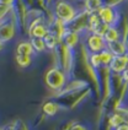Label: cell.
I'll list each match as a JSON object with an SVG mask.
<instances>
[{
	"label": "cell",
	"instance_id": "6",
	"mask_svg": "<svg viewBox=\"0 0 128 130\" xmlns=\"http://www.w3.org/2000/svg\"><path fill=\"white\" fill-rule=\"evenodd\" d=\"M49 32V28L40 21H35L30 26L29 33L31 38H44L46 35Z\"/></svg>",
	"mask_w": 128,
	"mask_h": 130
},
{
	"label": "cell",
	"instance_id": "14",
	"mask_svg": "<svg viewBox=\"0 0 128 130\" xmlns=\"http://www.w3.org/2000/svg\"><path fill=\"white\" fill-rule=\"evenodd\" d=\"M84 6L87 14L90 12H96L100 7L102 6L101 0H84Z\"/></svg>",
	"mask_w": 128,
	"mask_h": 130
},
{
	"label": "cell",
	"instance_id": "22",
	"mask_svg": "<svg viewBox=\"0 0 128 130\" xmlns=\"http://www.w3.org/2000/svg\"><path fill=\"white\" fill-rule=\"evenodd\" d=\"M10 9V6H5V5H0V19H3L6 15L7 10Z\"/></svg>",
	"mask_w": 128,
	"mask_h": 130
},
{
	"label": "cell",
	"instance_id": "24",
	"mask_svg": "<svg viewBox=\"0 0 128 130\" xmlns=\"http://www.w3.org/2000/svg\"><path fill=\"white\" fill-rule=\"evenodd\" d=\"M1 48H3V42L0 41V49H1Z\"/></svg>",
	"mask_w": 128,
	"mask_h": 130
},
{
	"label": "cell",
	"instance_id": "13",
	"mask_svg": "<svg viewBox=\"0 0 128 130\" xmlns=\"http://www.w3.org/2000/svg\"><path fill=\"white\" fill-rule=\"evenodd\" d=\"M43 41H44V44H46V48L54 49L58 45V43H59V36L54 35L53 32L49 31V32L46 35V37L43 38Z\"/></svg>",
	"mask_w": 128,
	"mask_h": 130
},
{
	"label": "cell",
	"instance_id": "5",
	"mask_svg": "<svg viewBox=\"0 0 128 130\" xmlns=\"http://www.w3.org/2000/svg\"><path fill=\"white\" fill-rule=\"evenodd\" d=\"M108 66H110L111 71L114 74H122L128 66V54L126 53L122 55H113Z\"/></svg>",
	"mask_w": 128,
	"mask_h": 130
},
{
	"label": "cell",
	"instance_id": "4",
	"mask_svg": "<svg viewBox=\"0 0 128 130\" xmlns=\"http://www.w3.org/2000/svg\"><path fill=\"white\" fill-rule=\"evenodd\" d=\"M86 45H87L89 51L91 53H100L107 47V43L105 42L102 36H99V35L91 32L90 36L87 37V39H86Z\"/></svg>",
	"mask_w": 128,
	"mask_h": 130
},
{
	"label": "cell",
	"instance_id": "10",
	"mask_svg": "<svg viewBox=\"0 0 128 130\" xmlns=\"http://www.w3.org/2000/svg\"><path fill=\"white\" fill-rule=\"evenodd\" d=\"M104 39L106 43H111V42H116V41H120L122 39L121 32L117 26H110L107 28L106 33L104 35Z\"/></svg>",
	"mask_w": 128,
	"mask_h": 130
},
{
	"label": "cell",
	"instance_id": "19",
	"mask_svg": "<svg viewBox=\"0 0 128 130\" xmlns=\"http://www.w3.org/2000/svg\"><path fill=\"white\" fill-rule=\"evenodd\" d=\"M122 123H123V118H122L121 114H113V116L111 117V119H110V124H111L113 128L121 125Z\"/></svg>",
	"mask_w": 128,
	"mask_h": 130
},
{
	"label": "cell",
	"instance_id": "12",
	"mask_svg": "<svg viewBox=\"0 0 128 130\" xmlns=\"http://www.w3.org/2000/svg\"><path fill=\"white\" fill-rule=\"evenodd\" d=\"M101 20H100L99 15H97V11L96 12H90L87 14V20H86V25H87V28L90 32H94V29L96 28L101 23Z\"/></svg>",
	"mask_w": 128,
	"mask_h": 130
},
{
	"label": "cell",
	"instance_id": "23",
	"mask_svg": "<svg viewBox=\"0 0 128 130\" xmlns=\"http://www.w3.org/2000/svg\"><path fill=\"white\" fill-rule=\"evenodd\" d=\"M116 130H128V124L126 123H122L121 125L116 126Z\"/></svg>",
	"mask_w": 128,
	"mask_h": 130
},
{
	"label": "cell",
	"instance_id": "9",
	"mask_svg": "<svg viewBox=\"0 0 128 130\" xmlns=\"http://www.w3.org/2000/svg\"><path fill=\"white\" fill-rule=\"evenodd\" d=\"M106 48L113 55H122V54H126V52H127V45H126V43L122 39L116 41V42H111V43H107Z\"/></svg>",
	"mask_w": 128,
	"mask_h": 130
},
{
	"label": "cell",
	"instance_id": "2",
	"mask_svg": "<svg viewBox=\"0 0 128 130\" xmlns=\"http://www.w3.org/2000/svg\"><path fill=\"white\" fill-rule=\"evenodd\" d=\"M97 15H99L100 20L106 23L108 26H116L120 15L117 12V9L114 5H104L97 10Z\"/></svg>",
	"mask_w": 128,
	"mask_h": 130
},
{
	"label": "cell",
	"instance_id": "15",
	"mask_svg": "<svg viewBox=\"0 0 128 130\" xmlns=\"http://www.w3.org/2000/svg\"><path fill=\"white\" fill-rule=\"evenodd\" d=\"M99 57H100V60H101V65L102 66H108L112 58H113V54L108 51L107 48H105L104 51H101L99 53Z\"/></svg>",
	"mask_w": 128,
	"mask_h": 130
},
{
	"label": "cell",
	"instance_id": "18",
	"mask_svg": "<svg viewBox=\"0 0 128 130\" xmlns=\"http://www.w3.org/2000/svg\"><path fill=\"white\" fill-rule=\"evenodd\" d=\"M16 61H17V64L20 65V66L25 68V66H29L31 64L32 59H31V57H20V55H16Z\"/></svg>",
	"mask_w": 128,
	"mask_h": 130
},
{
	"label": "cell",
	"instance_id": "21",
	"mask_svg": "<svg viewBox=\"0 0 128 130\" xmlns=\"http://www.w3.org/2000/svg\"><path fill=\"white\" fill-rule=\"evenodd\" d=\"M43 110L48 114V116H53L56 112H57V106L54 103H46L44 107H43Z\"/></svg>",
	"mask_w": 128,
	"mask_h": 130
},
{
	"label": "cell",
	"instance_id": "20",
	"mask_svg": "<svg viewBox=\"0 0 128 130\" xmlns=\"http://www.w3.org/2000/svg\"><path fill=\"white\" fill-rule=\"evenodd\" d=\"M108 27H110L108 25L104 23V22H101L99 26H97L96 28L94 29L93 33H96V35H99V36H102V37H104V35L106 33V31H107V28H108Z\"/></svg>",
	"mask_w": 128,
	"mask_h": 130
},
{
	"label": "cell",
	"instance_id": "8",
	"mask_svg": "<svg viewBox=\"0 0 128 130\" xmlns=\"http://www.w3.org/2000/svg\"><path fill=\"white\" fill-rule=\"evenodd\" d=\"M14 25L11 22H4L3 25H0V41L1 42L10 41L14 37Z\"/></svg>",
	"mask_w": 128,
	"mask_h": 130
},
{
	"label": "cell",
	"instance_id": "7",
	"mask_svg": "<svg viewBox=\"0 0 128 130\" xmlns=\"http://www.w3.org/2000/svg\"><path fill=\"white\" fill-rule=\"evenodd\" d=\"M62 41H63L64 45L68 48V49H73L79 42V35L76 31H73V29H67L62 32Z\"/></svg>",
	"mask_w": 128,
	"mask_h": 130
},
{
	"label": "cell",
	"instance_id": "3",
	"mask_svg": "<svg viewBox=\"0 0 128 130\" xmlns=\"http://www.w3.org/2000/svg\"><path fill=\"white\" fill-rule=\"evenodd\" d=\"M46 82H47V85L50 88L60 90L64 86V84H65V75H64V72L60 69L53 68V69H50L49 71L47 72Z\"/></svg>",
	"mask_w": 128,
	"mask_h": 130
},
{
	"label": "cell",
	"instance_id": "11",
	"mask_svg": "<svg viewBox=\"0 0 128 130\" xmlns=\"http://www.w3.org/2000/svg\"><path fill=\"white\" fill-rule=\"evenodd\" d=\"M33 48L30 42H21L19 43L17 48H16V55L20 57H31L33 54Z\"/></svg>",
	"mask_w": 128,
	"mask_h": 130
},
{
	"label": "cell",
	"instance_id": "1",
	"mask_svg": "<svg viewBox=\"0 0 128 130\" xmlns=\"http://www.w3.org/2000/svg\"><path fill=\"white\" fill-rule=\"evenodd\" d=\"M54 14H56V17L62 23H70L78 16L76 9L74 7L71 3L67 1V0L57 1V4L54 6Z\"/></svg>",
	"mask_w": 128,
	"mask_h": 130
},
{
	"label": "cell",
	"instance_id": "16",
	"mask_svg": "<svg viewBox=\"0 0 128 130\" xmlns=\"http://www.w3.org/2000/svg\"><path fill=\"white\" fill-rule=\"evenodd\" d=\"M30 43H31V45H32V48H33L35 52L41 53V52H43L46 49V44H44L43 38H31Z\"/></svg>",
	"mask_w": 128,
	"mask_h": 130
},
{
	"label": "cell",
	"instance_id": "17",
	"mask_svg": "<svg viewBox=\"0 0 128 130\" xmlns=\"http://www.w3.org/2000/svg\"><path fill=\"white\" fill-rule=\"evenodd\" d=\"M89 63H90V65L93 66L94 69H97L100 66H102L100 57H99V53H91L90 54V58H89Z\"/></svg>",
	"mask_w": 128,
	"mask_h": 130
}]
</instances>
